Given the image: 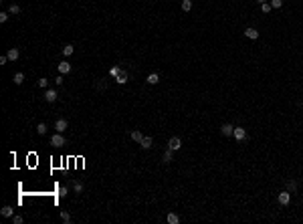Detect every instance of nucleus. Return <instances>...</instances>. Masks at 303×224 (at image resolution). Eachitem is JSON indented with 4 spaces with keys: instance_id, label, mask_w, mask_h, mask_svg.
Masks as SVG:
<instances>
[{
    "instance_id": "nucleus-33",
    "label": "nucleus",
    "mask_w": 303,
    "mask_h": 224,
    "mask_svg": "<svg viewBox=\"0 0 303 224\" xmlns=\"http://www.w3.org/2000/svg\"><path fill=\"white\" fill-rule=\"evenodd\" d=\"M55 83H57V87H61V85H63V75H61V73H59V77L55 79Z\"/></svg>"
},
{
    "instance_id": "nucleus-22",
    "label": "nucleus",
    "mask_w": 303,
    "mask_h": 224,
    "mask_svg": "<svg viewBox=\"0 0 303 224\" xmlns=\"http://www.w3.org/2000/svg\"><path fill=\"white\" fill-rule=\"evenodd\" d=\"M172 153H174V152H172V149H168V152L164 153V162H166V164H170V162H172V157H174V156H172Z\"/></svg>"
},
{
    "instance_id": "nucleus-29",
    "label": "nucleus",
    "mask_w": 303,
    "mask_h": 224,
    "mask_svg": "<svg viewBox=\"0 0 303 224\" xmlns=\"http://www.w3.org/2000/svg\"><path fill=\"white\" fill-rule=\"evenodd\" d=\"M73 188H75V192H77V194H81V192H83V184H81V182H75V184H73Z\"/></svg>"
},
{
    "instance_id": "nucleus-12",
    "label": "nucleus",
    "mask_w": 303,
    "mask_h": 224,
    "mask_svg": "<svg viewBox=\"0 0 303 224\" xmlns=\"http://www.w3.org/2000/svg\"><path fill=\"white\" fill-rule=\"evenodd\" d=\"M220 131H222V136H232V131H235V127H232L231 123H224V125L220 127Z\"/></svg>"
},
{
    "instance_id": "nucleus-11",
    "label": "nucleus",
    "mask_w": 303,
    "mask_h": 224,
    "mask_svg": "<svg viewBox=\"0 0 303 224\" xmlns=\"http://www.w3.org/2000/svg\"><path fill=\"white\" fill-rule=\"evenodd\" d=\"M0 214L4 216V218H12V216H14V210H12V206H4L2 210H0Z\"/></svg>"
},
{
    "instance_id": "nucleus-5",
    "label": "nucleus",
    "mask_w": 303,
    "mask_h": 224,
    "mask_svg": "<svg viewBox=\"0 0 303 224\" xmlns=\"http://www.w3.org/2000/svg\"><path fill=\"white\" fill-rule=\"evenodd\" d=\"M289 202H291V192L289 190L281 192V194H279V204H281V206H287Z\"/></svg>"
},
{
    "instance_id": "nucleus-36",
    "label": "nucleus",
    "mask_w": 303,
    "mask_h": 224,
    "mask_svg": "<svg viewBox=\"0 0 303 224\" xmlns=\"http://www.w3.org/2000/svg\"><path fill=\"white\" fill-rule=\"evenodd\" d=\"M301 105H303V101H301Z\"/></svg>"
},
{
    "instance_id": "nucleus-15",
    "label": "nucleus",
    "mask_w": 303,
    "mask_h": 224,
    "mask_svg": "<svg viewBox=\"0 0 303 224\" xmlns=\"http://www.w3.org/2000/svg\"><path fill=\"white\" fill-rule=\"evenodd\" d=\"M158 81H160L158 73H152V75L148 77V83H149V85H158Z\"/></svg>"
},
{
    "instance_id": "nucleus-10",
    "label": "nucleus",
    "mask_w": 303,
    "mask_h": 224,
    "mask_svg": "<svg viewBox=\"0 0 303 224\" xmlns=\"http://www.w3.org/2000/svg\"><path fill=\"white\" fill-rule=\"evenodd\" d=\"M140 145H141V148H144V149H149V148H152V145H154V141H152V137L144 136V140L140 141Z\"/></svg>"
},
{
    "instance_id": "nucleus-13",
    "label": "nucleus",
    "mask_w": 303,
    "mask_h": 224,
    "mask_svg": "<svg viewBox=\"0 0 303 224\" xmlns=\"http://www.w3.org/2000/svg\"><path fill=\"white\" fill-rule=\"evenodd\" d=\"M128 79H129V77H128V73H119V75L115 77V83H119V85H125V83H128Z\"/></svg>"
},
{
    "instance_id": "nucleus-27",
    "label": "nucleus",
    "mask_w": 303,
    "mask_h": 224,
    "mask_svg": "<svg viewBox=\"0 0 303 224\" xmlns=\"http://www.w3.org/2000/svg\"><path fill=\"white\" fill-rule=\"evenodd\" d=\"M12 222H14V224H22V222H24V218H22L20 214H14V216H12Z\"/></svg>"
},
{
    "instance_id": "nucleus-8",
    "label": "nucleus",
    "mask_w": 303,
    "mask_h": 224,
    "mask_svg": "<svg viewBox=\"0 0 303 224\" xmlns=\"http://www.w3.org/2000/svg\"><path fill=\"white\" fill-rule=\"evenodd\" d=\"M245 37L251 38V41H257V38H259V30L257 28H247L245 30Z\"/></svg>"
},
{
    "instance_id": "nucleus-31",
    "label": "nucleus",
    "mask_w": 303,
    "mask_h": 224,
    "mask_svg": "<svg viewBox=\"0 0 303 224\" xmlns=\"http://www.w3.org/2000/svg\"><path fill=\"white\" fill-rule=\"evenodd\" d=\"M261 8H263V12H265V14L271 12V4H267V2H265V4H261Z\"/></svg>"
},
{
    "instance_id": "nucleus-26",
    "label": "nucleus",
    "mask_w": 303,
    "mask_h": 224,
    "mask_svg": "<svg viewBox=\"0 0 303 224\" xmlns=\"http://www.w3.org/2000/svg\"><path fill=\"white\" fill-rule=\"evenodd\" d=\"M283 0H271V8H281Z\"/></svg>"
},
{
    "instance_id": "nucleus-34",
    "label": "nucleus",
    "mask_w": 303,
    "mask_h": 224,
    "mask_svg": "<svg viewBox=\"0 0 303 224\" xmlns=\"http://www.w3.org/2000/svg\"><path fill=\"white\" fill-rule=\"evenodd\" d=\"M6 63H8V57H6V55L0 57V65H6Z\"/></svg>"
},
{
    "instance_id": "nucleus-21",
    "label": "nucleus",
    "mask_w": 303,
    "mask_h": 224,
    "mask_svg": "<svg viewBox=\"0 0 303 224\" xmlns=\"http://www.w3.org/2000/svg\"><path fill=\"white\" fill-rule=\"evenodd\" d=\"M190 8H192V0H184V2H182V10H184V12H188Z\"/></svg>"
},
{
    "instance_id": "nucleus-2",
    "label": "nucleus",
    "mask_w": 303,
    "mask_h": 224,
    "mask_svg": "<svg viewBox=\"0 0 303 224\" xmlns=\"http://www.w3.org/2000/svg\"><path fill=\"white\" fill-rule=\"evenodd\" d=\"M51 145H55V148H63V145H65V137H63V133H59V131H57L55 136L51 137Z\"/></svg>"
},
{
    "instance_id": "nucleus-32",
    "label": "nucleus",
    "mask_w": 303,
    "mask_h": 224,
    "mask_svg": "<svg viewBox=\"0 0 303 224\" xmlns=\"http://www.w3.org/2000/svg\"><path fill=\"white\" fill-rule=\"evenodd\" d=\"M8 14L10 12H0V22H6V20H8Z\"/></svg>"
},
{
    "instance_id": "nucleus-7",
    "label": "nucleus",
    "mask_w": 303,
    "mask_h": 224,
    "mask_svg": "<svg viewBox=\"0 0 303 224\" xmlns=\"http://www.w3.org/2000/svg\"><path fill=\"white\" fill-rule=\"evenodd\" d=\"M6 57H8V61H18V57H20V51L18 49H8V53H6Z\"/></svg>"
},
{
    "instance_id": "nucleus-16",
    "label": "nucleus",
    "mask_w": 303,
    "mask_h": 224,
    "mask_svg": "<svg viewBox=\"0 0 303 224\" xmlns=\"http://www.w3.org/2000/svg\"><path fill=\"white\" fill-rule=\"evenodd\" d=\"M132 140H133V141H137V144H140V141L144 140V136H141V131H137V129H136V131H132Z\"/></svg>"
},
{
    "instance_id": "nucleus-17",
    "label": "nucleus",
    "mask_w": 303,
    "mask_h": 224,
    "mask_svg": "<svg viewBox=\"0 0 303 224\" xmlns=\"http://www.w3.org/2000/svg\"><path fill=\"white\" fill-rule=\"evenodd\" d=\"M14 83H16V85H22V83H24V73H16V75H14Z\"/></svg>"
},
{
    "instance_id": "nucleus-4",
    "label": "nucleus",
    "mask_w": 303,
    "mask_h": 224,
    "mask_svg": "<svg viewBox=\"0 0 303 224\" xmlns=\"http://www.w3.org/2000/svg\"><path fill=\"white\" fill-rule=\"evenodd\" d=\"M180 148H182V141H180V137H172V140L168 141V149H172V152H178Z\"/></svg>"
},
{
    "instance_id": "nucleus-20",
    "label": "nucleus",
    "mask_w": 303,
    "mask_h": 224,
    "mask_svg": "<svg viewBox=\"0 0 303 224\" xmlns=\"http://www.w3.org/2000/svg\"><path fill=\"white\" fill-rule=\"evenodd\" d=\"M61 220H63L65 224H69V222H71V214H69V212H65V210H61Z\"/></svg>"
},
{
    "instance_id": "nucleus-6",
    "label": "nucleus",
    "mask_w": 303,
    "mask_h": 224,
    "mask_svg": "<svg viewBox=\"0 0 303 224\" xmlns=\"http://www.w3.org/2000/svg\"><path fill=\"white\" fill-rule=\"evenodd\" d=\"M67 125H69L67 119H57V121H55V129L59 131V133H63V131L67 129Z\"/></svg>"
},
{
    "instance_id": "nucleus-19",
    "label": "nucleus",
    "mask_w": 303,
    "mask_h": 224,
    "mask_svg": "<svg viewBox=\"0 0 303 224\" xmlns=\"http://www.w3.org/2000/svg\"><path fill=\"white\" fill-rule=\"evenodd\" d=\"M37 133H39V136H45V133H47V123H39V125H37Z\"/></svg>"
},
{
    "instance_id": "nucleus-9",
    "label": "nucleus",
    "mask_w": 303,
    "mask_h": 224,
    "mask_svg": "<svg viewBox=\"0 0 303 224\" xmlns=\"http://www.w3.org/2000/svg\"><path fill=\"white\" fill-rule=\"evenodd\" d=\"M59 73H61V75H65V73H71V63H69V61H63V63L59 65Z\"/></svg>"
},
{
    "instance_id": "nucleus-30",
    "label": "nucleus",
    "mask_w": 303,
    "mask_h": 224,
    "mask_svg": "<svg viewBox=\"0 0 303 224\" xmlns=\"http://www.w3.org/2000/svg\"><path fill=\"white\" fill-rule=\"evenodd\" d=\"M67 194H69L67 186H61V188H59V196H61V198H65V196H67Z\"/></svg>"
},
{
    "instance_id": "nucleus-14",
    "label": "nucleus",
    "mask_w": 303,
    "mask_h": 224,
    "mask_svg": "<svg viewBox=\"0 0 303 224\" xmlns=\"http://www.w3.org/2000/svg\"><path fill=\"white\" fill-rule=\"evenodd\" d=\"M73 53H75V47H73V45H67V47H63V55H65V57H71Z\"/></svg>"
},
{
    "instance_id": "nucleus-3",
    "label": "nucleus",
    "mask_w": 303,
    "mask_h": 224,
    "mask_svg": "<svg viewBox=\"0 0 303 224\" xmlns=\"http://www.w3.org/2000/svg\"><path fill=\"white\" fill-rule=\"evenodd\" d=\"M57 99H59V95H57V91H55V89H47V91H45V101L55 103Z\"/></svg>"
},
{
    "instance_id": "nucleus-18",
    "label": "nucleus",
    "mask_w": 303,
    "mask_h": 224,
    "mask_svg": "<svg viewBox=\"0 0 303 224\" xmlns=\"http://www.w3.org/2000/svg\"><path fill=\"white\" fill-rule=\"evenodd\" d=\"M168 222H170V224H178V222H180L178 214H174V212H170V214H168Z\"/></svg>"
},
{
    "instance_id": "nucleus-23",
    "label": "nucleus",
    "mask_w": 303,
    "mask_h": 224,
    "mask_svg": "<svg viewBox=\"0 0 303 224\" xmlns=\"http://www.w3.org/2000/svg\"><path fill=\"white\" fill-rule=\"evenodd\" d=\"M8 12H10V14H18V12H20V6H18V4H10Z\"/></svg>"
},
{
    "instance_id": "nucleus-28",
    "label": "nucleus",
    "mask_w": 303,
    "mask_h": 224,
    "mask_svg": "<svg viewBox=\"0 0 303 224\" xmlns=\"http://www.w3.org/2000/svg\"><path fill=\"white\" fill-rule=\"evenodd\" d=\"M119 73H121V69H119V67H111L109 75H111V77H117V75H119Z\"/></svg>"
},
{
    "instance_id": "nucleus-24",
    "label": "nucleus",
    "mask_w": 303,
    "mask_h": 224,
    "mask_svg": "<svg viewBox=\"0 0 303 224\" xmlns=\"http://www.w3.org/2000/svg\"><path fill=\"white\" fill-rule=\"evenodd\" d=\"M37 85H39L41 89H47L49 87V79H45V77H43V79H39V83H37Z\"/></svg>"
},
{
    "instance_id": "nucleus-1",
    "label": "nucleus",
    "mask_w": 303,
    "mask_h": 224,
    "mask_svg": "<svg viewBox=\"0 0 303 224\" xmlns=\"http://www.w3.org/2000/svg\"><path fill=\"white\" fill-rule=\"evenodd\" d=\"M232 137H235L236 141H245V140H247V129H245V127H235Z\"/></svg>"
},
{
    "instance_id": "nucleus-25",
    "label": "nucleus",
    "mask_w": 303,
    "mask_h": 224,
    "mask_svg": "<svg viewBox=\"0 0 303 224\" xmlns=\"http://www.w3.org/2000/svg\"><path fill=\"white\" fill-rule=\"evenodd\" d=\"M287 190H289V192H295V190H297V182H293V180H291V182H287Z\"/></svg>"
},
{
    "instance_id": "nucleus-35",
    "label": "nucleus",
    "mask_w": 303,
    "mask_h": 224,
    "mask_svg": "<svg viewBox=\"0 0 303 224\" xmlns=\"http://www.w3.org/2000/svg\"><path fill=\"white\" fill-rule=\"evenodd\" d=\"M257 2H259V4H265V2H267V0H257Z\"/></svg>"
}]
</instances>
